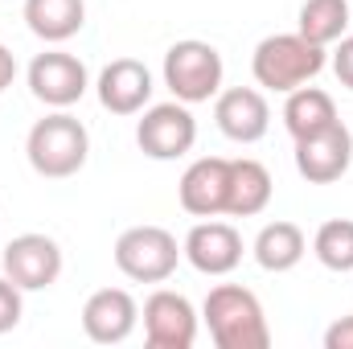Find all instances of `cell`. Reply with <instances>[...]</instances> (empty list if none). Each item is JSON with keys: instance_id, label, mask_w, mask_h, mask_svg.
<instances>
[{"instance_id": "17", "label": "cell", "mask_w": 353, "mask_h": 349, "mask_svg": "<svg viewBox=\"0 0 353 349\" xmlns=\"http://www.w3.org/2000/svg\"><path fill=\"white\" fill-rule=\"evenodd\" d=\"M267 201H271V173L267 165L243 157V161H230V189H226V214L234 218H255L263 214Z\"/></svg>"}, {"instance_id": "11", "label": "cell", "mask_w": 353, "mask_h": 349, "mask_svg": "<svg viewBox=\"0 0 353 349\" xmlns=\"http://www.w3.org/2000/svg\"><path fill=\"white\" fill-rule=\"evenodd\" d=\"M214 119H218V132H222L226 140H234V144H255V140H263L267 128H271V107H267L263 90L230 87V90H218Z\"/></svg>"}, {"instance_id": "6", "label": "cell", "mask_w": 353, "mask_h": 349, "mask_svg": "<svg viewBox=\"0 0 353 349\" xmlns=\"http://www.w3.org/2000/svg\"><path fill=\"white\" fill-rule=\"evenodd\" d=\"M136 144L144 157L152 161H176L197 144V119L189 111V103H157L144 111V119L136 123Z\"/></svg>"}, {"instance_id": "24", "label": "cell", "mask_w": 353, "mask_h": 349, "mask_svg": "<svg viewBox=\"0 0 353 349\" xmlns=\"http://www.w3.org/2000/svg\"><path fill=\"white\" fill-rule=\"evenodd\" d=\"M325 349H353V317H341L325 329Z\"/></svg>"}, {"instance_id": "9", "label": "cell", "mask_w": 353, "mask_h": 349, "mask_svg": "<svg viewBox=\"0 0 353 349\" xmlns=\"http://www.w3.org/2000/svg\"><path fill=\"white\" fill-rule=\"evenodd\" d=\"M4 275L21 292H41L62 275V247L50 235H17L4 247Z\"/></svg>"}, {"instance_id": "22", "label": "cell", "mask_w": 353, "mask_h": 349, "mask_svg": "<svg viewBox=\"0 0 353 349\" xmlns=\"http://www.w3.org/2000/svg\"><path fill=\"white\" fill-rule=\"evenodd\" d=\"M21 308H25V304H21V288L4 275V279H0V333H8V329L21 325Z\"/></svg>"}, {"instance_id": "20", "label": "cell", "mask_w": 353, "mask_h": 349, "mask_svg": "<svg viewBox=\"0 0 353 349\" xmlns=\"http://www.w3.org/2000/svg\"><path fill=\"white\" fill-rule=\"evenodd\" d=\"M350 0H304L300 4V37H308V41H316V46H333V41H341L345 37V29H350Z\"/></svg>"}, {"instance_id": "21", "label": "cell", "mask_w": 353, "mask_h": 349, "mask_svg": "<svg viewBox=\"0 0 353 349\" xmlns=\"http://www.w3.org/2000/svg\"><path fill=\"white\" fill-rule=\"evenodd\" d=\"M312 255L329 271H353V218H329L312 239Z\"/></svg>"}, {"instance_id": "18", "label": "cell", "mask_w": 353, "mask_h": 349, "mask_svg": "<svg viewBox=\"0 0 353 349\" xmlns=\"http://www.w3.org/2000/svg\"><path fill=\"white\" fill-rule=\"evenodd\" d=\"M25 25L41 41H70L87 25V4L83 0H25Z\"/></svg>"}, {"instance_id": "3", "label": "cell", "mask_w": 353, "mask_h": 349, "mask_svg": "<svg viewBox=\"0 0 353 349\" xmlns=\"http://www.w3.org/2000/svg\"><path fill=\"white\" fill-rule=\"evenodd\" d=\"M25 152H29L33 173L50 177V181H66V177H74L87 165L90 136L74 115L54 111V115H46V119H37V123L29 128Z\"/></svg>"}, {"instance_id": "4", "label": "cell", "mask_w": 353, "mask_h": 349, "mask_svg": "<svg viewBox=\"0 0 353 349\" xmlns=\"http://www.w3.org/2000/svg\"><path fill=\"white\" fill-rule=\"evenodd\" d=\"M222 74H226L222 54L210 41L185 37V41L169 46V54H165V87L181 103H210L222 90Z\"/></svg>"}, {"instance_id": "14", "label": "cell", "mask_w": 353, "mask_h": 349, "mask_svg": "<svg viewBox=\"0 0 353 349\" xmlns=\"http://www.w3.org/2000/svg\"><path fill=\"white\" fill-rule=\"evenodd\" d=\"M140 321V308L132 300V292L123 288H99L83 304V333H87L94 346H119L132 337Z\"/></svg>"}, {"instance_id": "15", "label": "cell", "mask_w": 353, "mask_h": 349, "mask_svg": "<svg viewBox=\"0 0 353 349\" xmlns=\"http://www.w3.org/2000/svg\"><path fill=\"white\" fill-rule=\"evenodd\" d=\"M152 99V74L144 62L136 58H115L111 66H103L99 74V103L111 115H136L144 111Z\"/></svg>"}, {"instance_id": "16", "label": "cell", "mask_w": 353, "mask_h": 349, "mask_svg": "<svg viewBox=\"0 0 353 349\" xmlns=\"http://www.w3.org/2000/svg\"><path fill=\"white\" fill-rule=\"evenodd\" d=\"M337 123V103L333 94L321 87H296L288 90V103H283V128L292 132V140H304L312 132H325Z\"/></svg>"}, {"instance_id": "1", "label": "cell", "mask_w": 353, "mask_h": 349, "mask_svg": "<svg viewBox=\"0 0 353 349\" xmlns=\"http://www.w3.org/2000/svg\"><path fill=\"white\" fill-rule=\"evenodd\" d=\"M201 317H205L210 337H214L218 349H267L271 346L263 304L243 283H218V288H210Z\"/></svg>"}, {"instance_id": "10", "label": "cell", "mask_w": 353, "mask_h": 349, "mask_svg": "<svg viewBox=\"0 0 353 349\" xmlns=\"http://www.w3.org/2000/svg\"><path fill=\"white\" fill-rule=\"evenodd\" d=\"M29 90H33V99H41L46 107L66 111L70 103H79V99L87 94V66H83L74 54H62V50L37 54V58L29 62Z\"/></svg>"}, {"instance_id": "26", "label": "cell", "mask_w": 353, "mask_h": 349, "mask_svg": "<svg viewBox=\"0 0 353 349\" xmlns=\"http://www.w3.org/2000/svg\"><path fill=\"white\" fill-rule=\"evenodd\" d=\"M350 8H353V0H350Z\"/></svg>"}, {"instance_id": "19", "label": "cell", "mask_w": 353, "mask_h": 349, "mask_svg": "<svg viewBox=\"0 0 353 349\" xmlns=\"http://www.w3.org/2000/svg\"><path fill=\"white\" fill-rule=\"evenodd\" d=\"M304 251H308V239L296 222H267L259 230V239H255V263L263 271H275V275L292 271L304 259Z\"/></svg>"}, {"instance_id": "8", "label": "cell", "mask_w": 353, "mask_h": 349, "mask_svg": "<svg viewBox=\"0 0 353 349\" xmlns=\"http://www.w3.org/2000/svg\"><path fill=\"white\" fill-rule=\"evenodd\" d=\"M144 341L148 349H189L197 341V312L181 292L157 288L144 300Z\"/></svg>"}, {"instance_id": "2", "label": "cell", "mask_w": 353, "mask_h": 349, "mask_svg": "<svg viewBox=\"0 0 353 349\" xmlns=\"http://www.w3.org/2000/svg\"><path fill=\"white\" fill-rule=\"evenodd\" d=\"M321 70H325V46H316L300 33H271L251 54L255 83L267 90H279V94L312 83Z\"/></svg>"}, {"instance_id": "25", "label": "cell", "mask_w": 353, "mask_h": 349, "mask_svg": "<svg viewBox=\"0 0 353 349\" xmlns=\"http://www.w3.org/2000/svg\"><path fill=\"white\" fill-rule=\"evenodd\" d=\"M12 79H17V58L8 46H0V94H4V87H12Z\"/></svg>"}, {"instance_id": "12", "label": "cell", "mask_w": 353, "mask_h": 349, "mask_svg": "<svg viewBox=\"0 0 353 349\" xmlns=\"http://www.w3.org/2000/svg\"><path fill=\"white\" fill-rule=\"evenodd\" d=\"M226 189H230V161L226 157H201L185 169L181 185H176V197H181L185 214L218 218V214H226Z\"/></svg>"}, {"instance_id": "5", "label": "cell", "mask_w": 353, "mask_h": 349, "mask_svg": "<svg viewBox=\"0 0 353 349\" xmlns=\"http://www.w3.org/2000/svg\"><path fill=\"white\" fill-rule=\"evenodd\" d=\"M181 247L165 226H132L115 239V267L136 283H165L176 271Z\"/></svg>"}, {"instance_id": "23", "label": "cell", "mask_w": 353, "mask_h": 349, "mask_svg": "<svg viewBox=\"0 0 353 349\" xmlns=\"http://www.w3.org/2000/svg\"><path fill=\"white\" fill-rule=\"evenodd\" d=\"M333 74L341 79V87L353 90V37H341L333 50Z\"/></svg>"}, {"instance_id": "13", "label": "cell", "mask_w": 353, "mask_h": 349, "mask_svg": "<svg viewBox=\"0 0 353 349\" xmlns=\"http://www.w3.org/2000/svg\"><path fill=\"white\" fill-rule=\"evenodd\" d=\"M181 255L201 275H230L243 263V235L230 222H197L185 235Z\"/></svg>"}, {"instance_id": "7", "label": "cell", "mask_w": 353, "mask_h": 349, "mask_svg": "<svg viewBox=\"0 0 353 349\" xmlns=\"http://www.w3.org/2000/svg\"><path fill=\"white\" fill-rule=\"evenodd\" d=\"M353 165V136L350 128L337 119L325 132H312L304 140H296V173L308 185H333L350 173Z\"/></svg>"}]
</instances>
